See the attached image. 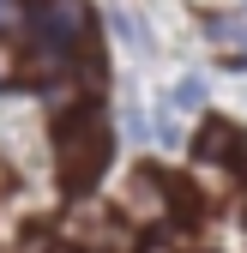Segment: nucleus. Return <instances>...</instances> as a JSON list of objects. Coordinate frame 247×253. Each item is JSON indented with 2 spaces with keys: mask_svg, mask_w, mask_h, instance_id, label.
<instances>
[{
  "mask_svg": "<svg viewBox=\"0 0 247 253\" xmlns=\"http://www.w3.org/2000/svg\"><path fill=\"white\" fill-rule=\"evenodd\" d=\"M12 18H18V0H0V30H6Z\"/></svg>",
  "mask_w": 247,
  "mask_h": 253,
  "instance_id": "nucleus-7",
  "label": "nucleus"
},
{
  "mask_svg": "<svg viewBox=\"0 0 247 253\" xmlns=\"http://www.w3.org/2000/svg\"><path fill=\"white\" fill-rule=\"evenodd\" d=\"M193 157L199 163H247V139H241V126L235 121H223V115H211L199 133H193Z\"/></svg>",
  "mask_w": 247,
  "mask_h": 253,
  "instance_id": "nucleus-3",
  "label": "nucleus"
},
{
  "mask_svg": "<svg viewBox=\"0 0 247 253\" xmlns=\"http://www.w3.org/2000/svg\"><path fill=\"white\" fill-rule=\"evenodd\" d=\"M30 60L37 73H60L73 67V54L97 37L90 30V0H30Z\"/></svg>",
  "mask_w": 247,
  "mask_h": 253,
  "instance_id": "nucleus-2",
  "label": "nucleus"
},
{
  "mask_svg": "<svg viewBox=\"0 0 247 253\" xmlns=\"http://www.w3.org/2000/svg\"><path fill=\"white\" fill-rule=\"evenodd\" d=\"M0 193H12V169L6 163H0Z\"/></svg>",
  "mask_w": 247,
  "mask_h": 253,
  "instance_id": "nucleus-8",
  "label": "nucleus"
},
{
  "mask_svg": "<svg viewBox=\"0 0 247 253\" xmlns=\"http://www.w3.org/2000/svg\"><path fill=\"white\" fill-rule=\"evenodd\" d=\"M12 79H18V73H12V60H6V48H0V90H6Z\"/></svg>",
  "mask_w": 247,
  "mask_h": 253,
  "instance_id": "nucleus-6",
  "label": "nucleus"
},
{
  "mask_svg": "<svg viewBox=\"0 0 247 253\" xmlns=\"http://www.w3.org/2000/svg\"><path fill=\"white\" fill-rule=\"evenodd\" d=\"M109 151H115V133H109V115L103 103H79L54 121V181L67 199H84L90 187L103 181L109 169Z\"/></svg>",
  "mask_w": 247,
  "mask_h": 253,
  "instance_id": "nucleus-1",
  "label": "nucleus"
},
{
  "mask_svg": "<svg viewBox=\"0 0 247 253\" xmlns=\"http://www.w3.org/2000/svg\"><path fill=\"white\" fill-rule=\"evenodd\" d=\"M133 253H193V247H187V235H181L175 223H163V229H151Z\"/></svg>",
  "mask_w": 247,
  "mask_h": 253,
  "instance_id": "nucleus-4",
  "label": "nucleus"
},
{
  "mask_svg": "<svg viewBox=\"0 0 247 253\" xmlns=\"http://www.w3.org/2000/svg\"><path fill=\"white\" fill-rule=\"evenodd\" d=\"M199 103H205V79H193V73H187V79L175 84V109H199Z\"/></svg>",
  "mask_w": 247,
  "mask_h": 253,
  "instance_id": "nucleus-5",
  "label": "nucleus"
}]
</instances>
